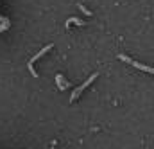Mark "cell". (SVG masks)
<instances>
[{"label": "cell", "mask_w": 154, "mask_h": 149, "mask_svg": "<svg viewBox=\"0 0 154 149\" xmlns=\"http://www.w3.org/2000/svg\"><path fill=\"white\" fill-rule=\"evenodd\" d=\"M97 77H99V72L91 74V75H90V79H86V81H84V83H82L81 86H77L75 90L72 92V95H70V103H75L77 99L81 97V94H82V92H84V90H86V88H88V86H90V84H91V83H93L95 79H97Z\"/></svg>", "instance_id": "1"}, {"label": "cell", "mask_w": 154, "mask_h": 149, "mask_svg": "<svg viewBox=\"0 0 154 149\" xmlns=\"http://www.w3.org/2000/svg\"><path fill=\"white\" fill-rule=\"evenodd\" d=\"M52 47H54V45H52V43H48V45H47V47H43V49H41V50H39L38 54H36V56H34V58H32V59H31V61H29V65H27V68H29V72H31V74H32V77H39L38 75V72H36V70H34V63H36V61H38L39 58H41V56H45V54H47V52H48V50H50V49H52Z\"/></svg>", "instance_id": "2"}, {"label": "cell", "mask_w": 154, "mask_h": 149, "mask_svg": "<svg viewBox=\"0 0 154 149\" xmlns=\"http://www.w3.org/2000/svg\"><path fill=\"white\" fill-rule=\"evenodd\" d=\"M118 59L125 61L127 65H133V67H136L138 70H143V72H147V74H154V68H152V67H147V65H142V63H138V61H133L131 58H127V56H124V54H118Z\"/></svg>", "instance_id": "3"}, {"label": "cell", "mask_w": 154, "mask_h": 149, "mask_svg": "<svg viewBox=\"0 0 154 149\" xmlns=\"http://www.w3.org/2000/svg\"><path fill=\"white\" fill-rule=\"evenodd\" d=\"M56 84H57V88H59L61 92H65L66 88H70V86H72L68 81H65V79H63V75H61V74H56Z\"/></svg>", "instance_id": "4"}, {"label": "cell", "mask_w": 154, "mask_h": 149, "mask_svg": "<svg viewBox=\"0 0 154 149\" xmlns=\"http://www.w3.org/2000/svg\"><path fill=\"white\" fill-rule=\"evenodd\" d=\"M72 24L81 25V27H82V25H86V22H84V20H79V18H75V16H74V18H70V20L66 22V29H70V25H72Z\"/></svg>", "instance_id": "5"}, {"label": "cell", "mask_w": 154, "mask_h": 149, "mask_svg": "<svg viewBox=\"0 0 154 149\" xmlns=\"http://www.w3.org/2000/svg\"><path fill=\"white\" fill-rule=\"evenodd\" d=\"M79 9H81V11H82V13H84L86 16H91V11H88V9H86V7L82 5V4H79Z\"/></svg>", "instance_id": "6"}, {"label": "cell", "mask_w": 154, "mask_h": 149, "mask_svg": "<svg viewBox=\"0 0 154 149\" xmlns=\"http://www.w3.org/2000/svg\"><path fill=\"white\" fill-rule=\"evenodd\" d=\"M54 147H56V140H54V142L50 144V147H48V149H54Z\"/></svg>", "instance_id": "7"}]
</instances>
